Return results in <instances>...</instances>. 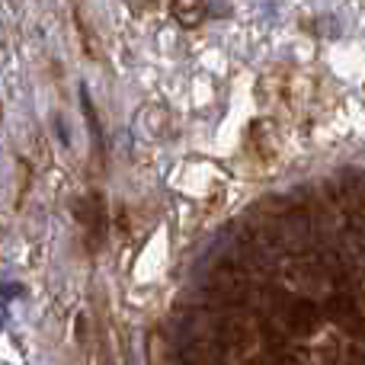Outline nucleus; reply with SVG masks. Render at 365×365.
Returning a JSON list of instances; mask_svg holds the SVG:
<instances>
[{
  "label": "nucleus",
  "mask_w": 365,
  "mask_h": 365,
  "mask_svg": "<svg viewBox=\"0 0 365 365\" xmlns=\"http://www.w3.org/2000/svg\"><path fill=\"white\" fill-rule=\"evenodd\" d=\"M227 353L231 349L221 340H215L205 330H195L180 346V365H227Z\"/></svg>",
  "instance_id": "7ed1b4c3"
},
{
  "label": "nucleus",
  "mask_w": 365,
  "mask_h": 365,
  "mask_svg": "<svg viewBox=\"0 0 365 365\" xmlns=\"http://www.w3.org/2000/svg\"><path fill=\"white\" fill-rule=\"evenodd\" d=\"M74 215L83 227V237H87L90 250H100L103 244V231H106V208H103L100 192H87L81 202L74 205Z\"/></svg>",
  "instance_id": "20e7f679"
},
{
  "label": "nucleus",
  "mask_w": 365,
  "mask_h": 365,
  "mask_svg": "<svg viewBox=\"0 0 365 365\" xmlns=\"http://www.w3.org/2000/svg\"><path fill=\"white\" fill-rule=\"evenodd\" d=\"M208 295L225 308L244 304L250 298V276L234 263H218L212 269V279H208Z\"/></svg>",
  "instance_id": "f03ea898"
},
{
  "label": "nucleus",
  "mask_w": 365,
  "mask_h": 365,
  "mask_svg": "<svg viewBox=\"0 0 365 365\" xmlns=\"http://www.w3.org/2000/svg\"><path fill=\"white\" fill-rule=\"evenodd\" d=\"M173 16L182 26H199L205 16V0H173Z\"/></svg>",
  "instance_id": "39448f33"
},
{
  "label": "nucleus",
  "mask_w": 365,
  "mask_h": 365,
  "mask_svg": "<svg viewBox=\"0 0 365 365\" xmlns=\"http://www.w3.org/2000/svg\"><path fill=\"white\" fill-rule=\"evenodd\" d=\"M269 314L272 321H279V327H285L289 334L298 336H311L321 330V308L311 298H298V295H279V302H269Z\"/></svg>",
  "instance_id": "f257e3e1"
}]
</instances>
